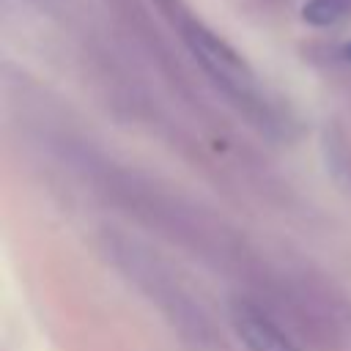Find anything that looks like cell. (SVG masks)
<instances>
[{"label":"cell","instance_id":"cell-6","mask_svg":"<svg viewBox=\"0 0 351 351\" xmlns=\"http://www.w3.org/2000/svg\"><path fill=\"white\" fill-rule=\"evenodd\" d=\"M156 3H159V5H162V11H165V14H170L173 19H176L178 14H184V11H186L178 0H156Z\"/></svg>","mask_w":351,"mask_h":351},{"label":"cell","instance_id":"cell-1","mask_svg":"<svg viewBox=\"0 0 351 351\" xmlns=\"http://www.w3.org/2000/svg\"><path fill=\"white\" fill-rule=\"evenodd\" d=\"M104 252L110 263L137 291H143V296L151 304H156V310L165 315V321L173 326V332L181 337V343L189 351H211L217 346V335L206 310L173 277L167 263L156 258L145 244L123 233H107Z\"/></svg>","mask_w":351,"mask_h":351},{"label":"cell","instance_id":"cell-7","mask_svg":"<svg viewBox=\"0 0 351 351\" xmlns=\"http://www.w3.org/2000/svg\"><path fill=\"white\" fill-rule=\"evenodd\" d=\"M348 55H351V47H348Z\"/></svg>","mask_w":351,"mask_h":351},{"label":"cell","instance_id":"cell-2","mask_svg":"<svg viewBox=\"0 0 351 351\" xmlns=\"http://www.w3.org/2000/svg\"><path fill=\"white\" fill-rule=\"evenodd\" d=\"M104 189L115 203L126 206V211L134 214L140 222L151 225L165 239L195 250L197 255L219 261V258H228L233 250L230 236L217 222H211L195 206H186L178 197L156 189L154 184L137 181L129 173H121V176L107 173Z\"/></svg>","mask_w":351,"mask_h":351},{"label":"cell","instance_id":"cell-5","mask_svg":"<svg viewBox=\"0 0 351 351\" xmlns=\"http://www.w3.org/2000/svg\"><path fill=\"white\" fill-rule=\"evenodd\" d=\"M302 16L315 27H332L351 16V0H307Z\"/></svg>","mask_w":351,"mask_h":351},{"label":"cell","instance_id":"cell-3","mask_svg":"<svg viewBox=\"0 0 351 351\" xmlns=\"http://www.w3.org/2000/svg\"><path fill=\"white\" fill-rule=\"evenodd\" d=\"M173 22H178L186 49L195 55V60L203 66V71L214 80V85L258 123H274V115L258 88L255 74L239 52L222 36H217L211 27H206L200 19L189 16L186 11L178 14Z\"/></svg>","mask_w":351,"mask_h":351},{"label":"cell","instance_id":"cell-4","mask_svg":"<svg viewBox=\"0 0 351 351\" xmlns=\"http://www.w3.org/2000/svg\"><path fill=\"white\" fill-rule=\"evenodd\" d=\"M230 321L236 335L250 351H299L291 335L277 324V318L255 302H247V299L233 302Z\"/></svg>","mask_w":351,"mask_h":351}]
</instances>
